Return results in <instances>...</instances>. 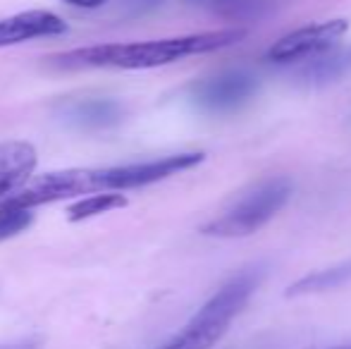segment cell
<instances>
[{"instance_id":"11","label":"cell","mask_w":351,"mask_h":349,"mask_svg":"<svg viewBox=\"0 0 351 349\" xmlns=\"http://www.w3.org/2000/svg\"><path fill=\"white\" fill-rule=\"evenodd\" d=\"M347 72H351V48L337 53V56L320 58V60H315L304 75L313 82H335L347 75Z\"/></svg>"},{"instance_id":"7","label":"cell","mask_w":351,"mask_h":349,"mask_svg":"<svg viewBox=\"0 0 351 349\" xmlns=\"http://www.w3.org/2000/svg\"><path fill=\"white\" fill-rule=\"evenodd\" d=\"M67 32V22L48 10H27L0 19V48L14 43L34 41V38L60 36Z\"/></svg>"},{"instance_id":"5","label":"cell","mask_w":351,"mask_h":349,"mask_svg":"<svg viewBox=\"0 0 351 349\" xmlns=\"http://www.w3.org/2000/svg\"><path fill=\"white\" fill-rule=\"evenodd\" d=\"M349 32V22L344 17L325 19V22L306 24L294 32L280 36L273 46L265 51V60L275 65H291L301 60H315L339 46L344 34Z\"/></svg>"},{"instance_id":"6","label":"cell","mask_w":351,"mask_h":349,"mask_svg":"<svg viewBox=\"0 0 351 349\" xmlns=\"http://www.w3.org/2000/svg\"><path fill=\"white\" fill-rule=\"evenodd\" d=\"M258 91V77L246 70H227L189 86V98L199 110L225 115L239 110Z\"/></svg>"},{"instance_id":"1","label":"cell","mask_w":351,"mask_h":349,"mask_svg":"<svg viewBox=\"0 0 351 349\" xmlns=\"http://www.w3.org/2000/svg\"><path fill=\"white\" fill-rule=\"evenodd\" d=\"M206 154L191 151V154H175L158 160L132 165H115V168H74L46 173L29 182L19 191L10 196V201L24 208L36 210L38 206L53 204V201L77 199V196L101 194V191H127L141 189V186L156 184L172 175L196 168L204 163Z\"/></svg>"},{"instance_id":"16","label":"cell","mask_w":351,"mask_h":349,"mask_svg":"<svg viewBox=\"0 0 351 349\" xmlns=\"http://www.w3.org/2000/svg\"><path fill=\"white\" fill-rule=\"evenodd\" d=\"M62 3L72 5V8H79V10H93V8H101V5L110 3V0H62Z\"/></svg>"},{"instance_id":"12","label":"cell","mask_w":351,"mask_h":349,"mask_svg":"<svg viewBox=\"0 0 351 349\" xmlns=\"http://www.w3.org/2000/svg\"><path fill=\"white\" fill-rule=\"evenodd\" d=\"M32 223H34L32 208H24V206H17L8 199L0 204V242L24 232Z\"/></svg>"},{"instance_id":"4","label":"cell","mask_w":351,"mask_h":349,"mask_svg":"<svg viewBox=\"0 0 351 349\" xmlns=\"http://www.w3.org/2000/svg\"><path fill=\"white\" fill-rule=\"evenodd\" d=\"M291 184L289 177H268L246 189L232 206H227L217 218L208 220L201 228L206 237L217 239H241L251 237L258 232L263 225H268L275 215L287 206L291 199Z\"/></svg>"},{"instance_id":"15","label":"cell","mask_w":351,"mask_h":349,"mask_svg":"<svg viewBox=\"0 0 351 349\" xmlns=\"http://www.w3.org/2000/svg\"><path fill=\"white\" fill-rule=\"evenodd\" d=\"M43 347V340L36 335H29V337H22V340H14V342H5L0 345V349H41Z\"/></svg>"},{"instance_id":"13","label":"cell","mask_w":351,"mask_h":349,"mask_svg":"<svg viewBox=\"0 0 351 349\" xmlns=\"http://www.w3.org/2000/svg\"><path fill=\"white\" fill-rule=\"evenodd\" d=\"M273 0H217V12L227 19H258Z\"/></svg>"},{"instance_id":"3","label":"cell","mask_w":351,"mask_h":349,"mask_svg":"<svg viewBox=\"0 0 351 349\" xmlns=\"http://www.w3.org/2000/svg\"><path fill=\"white\" fill-rule=\"evenodd\" d=\"M261 268L232 275L220 289L186 321V326L160 349H213L230 330L232 321L244 311L261 285Z\"/></svg>"},{"instance_id":"8","label":"cell","mask_w":351,"mask_h":349,"mask_svg":"<svg viewBox=\"0 0 351 349\" xmlns=\"http://www.w3.org/2000/svg\"><path fill=\"white\" fill-rule=\"evenodd\" d=\"M36 168V149L27 141L0 144V204L19 191Z\"/></svg>"},{"instance_id":"18","label":"cell","mask_w":351,"mask_h":349,"mask_svg":"<svg viewBox=\"0 0 351 349\" xmlns=\"http://www.w3.org/2000/svg\"><path fill=\"white\" fill-rule=\"evenodd\" d=\"M213 3H217V0H213Z\"/></svg>"},{"instance_id":"14","label":"cell","mask_w":351,"mask_h":349,"mask_svg":"<svg viewBox=\"0 0 351 349\" xmlns=\"http://www.w3.org/2000/svg\"><path fill=\"white\" fill-rule=\"evenodd\" d=\"M165 3V0H120V14L122 17H141V14L146 12H153L156 8H160V5Z\"/></svg>"},{"instance_id":"17","label":"cell","mask_w":351,"mask_h":349,"mask_svg":"<svg viewBox=\"0 0 351 349\" xmlns=\"http://www.w3.org/2000/svg\"><path fill=\"white\" fill-rule=\"evenodd\" d=\"M330 349H351V345H339V347H330Z\"/></svg>"},{"instance_id":"10","label":"cell","mask_w":351,"mask_h":349,"mask_svg":"<svg viewBox=\"0 0 351 349\" xmlns=\"http://www.w3.org/2000/svg\"><path fill=\"white\" fill-rule=\"evenodd\" d=\"M122 206H127V199L120 194V191L88 194V196H82L77 204L70 206L67 218H70L72 223H82V220L96 218V215H103V213H110V210H115V208H122Z\"/></svg>"},{"instance_id":"2","label":"cell","mask_w":351,"mask_h":349,"mask_svg":"<svg viewBox=\"0 0 351 349\" xmlns=\"http://www.w3.org/2000/svg\"><path fill=\"white\" fill-rule=\"evenodd\" d=\"M249 36L246 27L217 29V32L186 34V36L156 38L136 43H101V46L74 48L51 58L56 67L65 70H153L191 56L222 51Z\"/></svg>"},{"instance_id":"9","label":"cell","mask_w":351,"mask_h":349,"mask_svg":"<svg viewBox=\"0 0 351 349\" xmlns=\"http://www.w3.org/2000/svg\"><path fill=\"white\" fill-rule=\"evenodd\" d=\"M60 115L84 130H98V127L115 125L122 115V108L112 98H79V101L65 103L60 108Z\"/></svg>"}]
</instances>
